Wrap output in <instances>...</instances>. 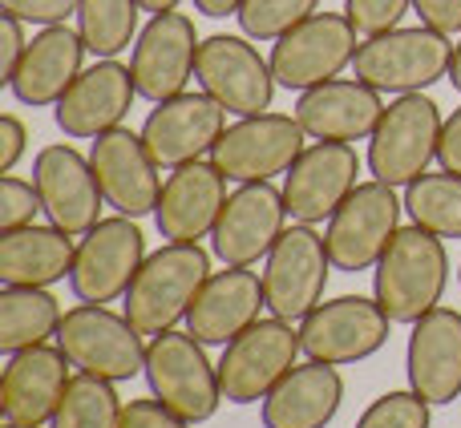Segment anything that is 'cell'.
I'll use <instances>...</instances> for the list:
<instances>
[{
    "label": "cell",
    "mask_w": 461,
    "mask_h": 428,
    "mask_svg": "<svg viewBox=\"0 0 461 428\" xmlns=\"http://www.w3.org/2000/svg\"><path fill=\"white\" fill-rule=\"evenodd\" d=\"M446 287H449L446 238H438L433 230L417 227V222H409V227H401L393 235L389 251L373 267L376 303L384 308V316L393 324H405V327H413L421 316L441 308Z\"/></svg>",
    "instance_id": "1"
},
{
    "label": "cell",
    "mask_w": 461,
    "mask_h": 428,
    "mask_svg": "<svg viewBox=\"0 0 461 428\" xmlns=\"http://www.w3.org/2000/svg\"><path fill=\"white\" fill-rule=\"evenodd\" d=\"M215 275L211 254L199 243H167L146 254L142 271L126 291V316L142 335H162L191 316L203 283Z\"/></svg>",
    "instance_id": "2"
},
{
    "label": "cell",
    "mask_w": 461,
    "mask_h": 428,
    "mask_svg": "<svg viewBox=\"0 0 461 428\" xmlns=\"http://www.w3.org/2000/svg\"><path fill=\"white\" fill-rule=\"evenodd\" d=\"M454 40L429 24L389 29L381 37H365L357 49V77L381 94H425L438 81H449Z\"/></svg>",
    "instance_id": "3"
},
{
    "label": "cell",
    "mask_w": 461,
    "mask_h": 428,
    "mask_svg": "<svg viewBox=\"0 0 461 428\" xmlns=\"http://www.w3.org/2000/svg\"><path fill=\"white\" fill-rule=\"evenodd\" d=\"M441 118L438 102L425 94H401L381 113L373 138H368V174L384 186H409L429 174V162L441 146Z\"/></svg>",
    "instance_id": "4"
},
{
    "label": "cell",
    "mask_w": 461,
    "mask_h": 428,
    "mask_svg": "<svg viewBox=\"0 0 461 428\" xmlns=\"http://www.w3.org/2000/svg\"><path fill=\"white\" fill-rule=\"evenodd\" d=\"M146 384L150 392L191 424H207L223 405L219 364L207 360V343L191 332H162L146 348Z\"/></svg>",
    "instance_id": "5"
},
{
    "label": "cell",
    "mask_w": 461,
    "mask_h": 428,
    "mask_svg": "<svg viewBox=\"0 0 461 428\" xmlns=\"http://www.w3.org/2000/svg\"><path fill=\"white\" fill-rule=\"evenodd\" d=\"M57 343L77 372L102 376L113 384L146 376L150 343H142V332L130 324V316H118L105 303H77L65 311Z\"/></svg>",
    "instance_id": "6"
},
{
    "label": "cell",
    "mask_w": 461,
    "mask_h": 428,
    "mask_svg": "<svg viewBox=\"0 0 461 428\" xmlns=\"http://www.w3.org/2000/svg\"><path fill=\"white\" fill-rule=\"evenodd\" d=\"M328 271L332 254H328L324 235L308 222H292L263 259V295H267V311L287 324H303L312 311L324 303L328 291Z\"/></svg>",
    "instance_id": "7"
},
{
    "label": "cell",
    "mask_w": 461,
    "mask_h": 428,
    "mask_svg": "<svg viewBox=\"0 0 461 428\" xmlns=\"http://www.w3.org/2000/svg\"><path fill=\"white\" fill-rule=\"evenodd\" d=\"M303 352L300 327L287 319H255L247 332L219 356V384H223V400L230 405H259L279 380L295 368Z\"/></svg>",
    "instance_id": "8"
},
{
    "label": "cell",
    "mask_w": 461,
    "mask_h": 428,
    "mask_svg": "<svg viewBox=\"0 0 461 428\" xmlns=\"http://www.w3.org/2000/svg\"><path fill=\"white\" fill-rule=\"evenodd\" d=\"M357 24L344 13H312L308 21H300L292 32L271 45V73L284 89H316L324 81L340 77L360 49Z\"/></svg>",
    "instance_id": "9"
},
{
    "label": "cell",
    "mask_w": 461,
    "mask_h": 428,
    "mask_svg": "<svg viewBox=\"0 0 461 428\" xmlns=\"http://www.w3.org/2000/svg\"><path fill=\"white\" fill-rule=\"evenodd\" d=\"M401 210H405V199H397V186H384L376 178L360 183L340 202V210L328 218L324 243L332 254V267L344 275L373 271L381 254L389 251L393 235L401 230Z\"/></svg>",
    "instance_id": "10"
},
{
    "label": "cell",
    "mask_w": 461,
    "mask_h": 428,
    "mask_svg": "<svg viewBox=\"0 0 461 428\" xmlns=\"http://www.w3.org/2000/svg\"><path fill=\"white\" fill-rule=\"evenodd\" d=\"M142 263H146V235L138 227V218H126V214L102 218L77 243V259H73L69 271L73 299L77 303L126 299Z\"/></svg>",
    "instance_id": "11"
},
{
    "label": "cell",
    "mask_w": 461,
    "mask_h": 428,
    "mask_svg": "<svg viewBox=\"0 0 461 428\" xmlns=\"http://www.w3.org/2000/svg\"><path fill=\"white\" fill-rule=\"evenodd\" d=\"M194 81L235 118L267 113L279 85L271 73V57H259L251 37H230V32H215L199 45Z\"/></svg>",
    "instance_id": "12"
},
{
    "label": "cell",
    "mask_w": 461,
    "mask_h": 428,
    "mask_svg": "<svg viewBox=\"0 0 461 428\" xmlns=\"http://www.w3.org/2000/svg\"><path fill=\"white\" fill-rule=\"evenodd\" d=\"M303 126L295 113H255L239 118L223 129V138L211 150V162L227 174V183H271L287 174L292 162L303 154Z\"/></svg>",
    "instance_id": "13"
},
{
    "label": "cell",
    "mask_w": 461,
    "mask_h": 428,
    "mask_svg": "<svg viewBox=\"0 0 461 428\" xmlns=\"http://www.w3.org/2000/svg\"><path fill=\"white\" fill-rule=\"evenodd\" d=\"M393 319L376 303V295H336V299L320 303L308 319L300 324L303 356L320 360V364H360V360L376 356L389 343Z\"/></svg>",
    "instance_id": "14"
},
{
    "label": "cell",
    "mask_w": 461,
    "mask_h": 428,
    "mask_svg": "<svg viewBox=\"0 0 461 428\" xmlns=\"http://www.w3.org/2000/svg\"><path fill=\"white\" fill-rule=\"evenodd\" d=\"M284 191L271 183H239L227 194V207L211 230V254L223 267H255L287 230Z\"/></svg>",
    "instance_id": "15"
},
{
    "label": "cell",
    "mask_w": 461,
    "mask_h": 428,
    "mask_svg": "<svg viewBox=\"0 0 461 428\" xmlns=\"http://www.w3.org/2000/svg\"><path fill=\"white\" fill-rule=\"evenodd\" d=\"M32 183H37L45 218L53 222V227H61L65 235L81 238L102 222L105 194L94 174V162L81 150H73L69 142H53L37 154V162H32Z\"/></svg>",
    "instance_id": "16"
},
{
    "label": "cell",
    "mask_w": 461,
    "mask_h": 428,
    "mask_svg": "<svg viewBox=\"0 0 461 428\" xmlns=\"http://www.w3.org/2000/svg\"><path fill=\"white\" fill-rule=\"evenodd\" d=\"M199 29L186 13L150 16V24L138 32L134 53H130L138 97L158 105L167 97L186 94V81L194 77V65H199Z\"/></svg>",
    "instance_id": "17"
},
{
    "label": "cell",
    "mask_w": 461,
    "mask_h": 428,
    "mask_svg": "<svg viewBox=\"0 0 461 428\" xmlns=\"http://www.w3.org/2000/svg\"><path fill=\"white\" fill-rule=\"evenodd\" d=\"M227 129V110L211 94H178L158 102L142 121V142L162 170L211 158L215 142Z\"/></svg>",
    "instance_id": "18"
},
{
    "label": "cell",
    "mask_w": 461,
    "mask_h": 428,
    "mask_svg": "<svg viewBox=\"0 0 461 428\" xmlns=\"http://www.w3.org/2000/svg\"><path fill=\"white\" fill-rule=\"evenodd\" d=\"M360 158L352 150V142H312L303 146V154L292 162L284 178V202L292 222H328L340 202L357 191Z\"/></svg>",
    "instance_id": "19"
},
{
    "label": "cell",
    "mask_w": 461,
    "mask_h": 428,
    "mask_svg": "<svg viewBox=\"0 0 461 428\" xmlns=\"http://www.w3.org/2000/svg\"><path fill=\"white\" fill-rule=\"evenodd\" d=\"M94 174L102 183L105 207H113V214H126V218H146V214L158 210L162 199V174L154 154L146 150L142 134L118 126L110 134L94 138Z\"/></svg>",
    "instance_id": "20"
},
{
    "label": "cell",
    "mask_w": 461,
    "mask_h": 428,
    "mask_svg": "<svg viewBox=\"0 0 461 428\" xmlns=\"http://www.w3.org/2000/svg\"><path fill=\"white\" fill-rule=\"evenodd\" d=\"M69 356L49 343H37V348H24L16 356H8L5 376H0V416L5 424L16 428H45L53 424L57 408H61V397L69 388Z\"/></svg>",
    "instance_id": "21"
},
{
    "label": "cell",
    "mask_w": 461,
    "mask_h": 428,
    "mask_svg": "<svg viewBox=\"0 0 461 428\" xmlns=\"http://www.w3.org/2000/svg\"><path fill=\"white\" fill-rule=\"evenodd\" d=\"M138 97L134 73L130 65L113 61H97L89 69H81V77L65 89V97L53 105V118L61 126L65 138L73 142H94V138L110 134L122 126V118L130 113Z\"/></svg>",
    "instance_id": "22"
},
{
    "label": "cell",
    "mask_w": 461,
    "mask_h": 428,
    "mask_svg": "<svg viewBox=\"0 0 461 428\" xmlns=\"http://www.w3.org/2000/svg\"><path fill=\"white\" fill-rule=\"evenodd\" d=\"M223 207L227 174L211 158H199L167 174L154 222H158V235L167 243H199V238H211Z\"/></svg>",
    "instance_id": "23"
},
{
    "label": "cell",
    "mask_w": 461,
    "mask_h": 428,
    "mask_svg": "<svg viewBox=\"0 0 461 428\" xmlns=\"http://www.w3.org/2000/svg\"><path fill=\"white\" fill-rule=\"evenodd\" d=\"M292 113L312 142H365L381 121L384 102L381 89L365 85L360 77H332L316 89H303Z\"/></svg>",
    "instance_id": "24"
},
{
    "label": "cell",
    "mask_w": 461,
    "mask_h": 428,
    "mask_svg": "<svg viewBox=\"0 0 461 428\" xmlns=\"http://www.w3.org/2000/svg\"><path fill=\"white\" fill-rule=\"evenodd\" d=\"M405 376L429 405H454L461 397V311L433 308L417 319L405 348Z\"/></svg>",
    "instance_id": "25"
},
{
    "label": "cell",
    "mask_w": 461,
    "mask_h": 428,
    "mask_svg": "<svg viewBox=\"0 0 461 428\" xmlns=\"http://www.w3.org/2000/svg\"><path fill=\"white\" fill-rule=\"evenodd\" d=\"M263 308H267L263 275L247 267H223L203 283L199 299L186 316V332L207 348H227L239 332H247L259 319Z\"/></svg>",
    "instance_id": "26"
},
{
    "label": "cell",
    "mask_w": 461,
    "mask_h": 428,
    "mask_svg": "<svg viewBox=\"0 0 461 428\" xmlns=\"http://www.w3.org/2000/svg\"><path fill=\"white\" fill-rule=\"evenodd\" d=\"M86 53L89 49L77 29H69V24H49V29H41L37 37L29 40L13 81H8V94L21 105H32V110L57 105L65 97V89L81 77Z\"/></svg>",
    "instance_id": "27"
},
{
    "label": "cell",
    "mask_w": 461,
    "mask_h": 428,
    "mask_svg": "<svg viewBox=\"0 0 461 428\" xmlns=\"http://www.w3.org/2000/svg\"><path fill=\"white\" fill-rule=\"evenodd\" d=\"M344 405V376L336 364H295L263 397V428H328Z\"/></svg>",
    "instance_id": "28"
},
{
    "label": "cell",
    "mask_w": 461,
    "mask_h": 428,
    "mask_svg": "<svg viewBox=\"0 0 461 428\" xmlns=\"http://www.w3.org/2000/svg\"><path fill=\"white\" fill-rule=\"evenodd\" d=\"M77 243L61 227H29L0 235V283L5 287H53L69 279Z\"/></svg>",
    "instance_id": "29"
},
{
    "label": "cell",
    "mask_w": 461,
    "mask_h": 428,
    "mask_svg": "<svg viewBox=\"0 0 461 428\" xmlns=\"http://www.w3.org/2000/svg\"><path fill=\"white\" fill-rule=\"evenodd\" d=\"M61 319L65 311L49 295V287H5L0 291V352L16 356L24 348H37L61 332Z\"/></svg>",
    "instance_id": "30"
},
{
    "label": "cell",
    "mask_w": 461,
    "mask_h": 428,
    "mask_svg": "<svg viewBox=\"0 0 461 428\" xmlns=\"http://www.w3.org/2000/svg\"><path fill=\"white\" fill-rule=\"evenodd\" d=\"M138 0H77V32L97 61H113L138 40Z\"/></svg>",
    "instance_id": "31"
},
{
    "label": "cell",
    "mask_w": 461,
    "mask_h": 428,
    "mask_svg": "<svg viewBox=\"0 0 461 428\" xmlns=\"http://www.w3.org/2000/svg\"><path fill=\"white\" fill-rule=\"evenodd\" d=\"M405 210L438 238H461V174H421L405 186Z\"/></svg>",
    "instance_id": "32"
},
{
    "label": "cell",
    "mask_w": 461,
    "mask_h": 428,
    "mask_svg": "<svg viewBox=\"0 0 461 428\" xmlns=\"http://www.w3.org/2000/svg\"><path fill=\"white\" fill-rule=\"evenodd\" d=\"M122 413H126V405L113 392V380L77 372L49 428H122Z\"/></svg>",
    "instance_id": "33"
},
{
    "label": "cell",
    "mask_w": 461,
    "mask_h": 428,
    "mask_svg": "<svg viewBox=\"0 0 461 428\" xmlns=\"http://www.w3.org/2000/svg\"><path fill=\"white\" fill-rule=\"evenodd\" d=\"M320 13V0H243L235 13L243 37L251 40H271L276 45L284 32H292L300 21Z\"/></svg>",
    "instance_id": "34"
},
{
    "label": "cell",
    "mask_w": 461,
    "mask_h": 428,
    "mask_svg": "<svg viewBox=\"0 0 461 428\" xmlns=\"http://www.w3.org/2000/svg\"><path fill=\"white\" fill-rule=\"evenodd\" d=\"M429 400H421L413 388L405 392H384L360 413L357 428H429Z\"/></svg>",
    "instance_id": "35"
},
{
    "label": "cell",
    "mask_w": 461,
    "mask_h": 428,
    "mask_svg": "<svg viewBox=\"0 0 461 428\" xmlns=\"http://www.w3.org/2000/svg\"><path fill=\"white\" fill-rule=\"evenodd\" d=\"M413 8V0H344V16L357 24L360 37H381L401 29V16Z\"/></svg>",
    "instance_id": "36"
},
{
    "label": "cell",
    "mask_w": 461,
    "mask_h": 428,
    "mask_svg": "<svg viewBox=\"0 0 461 428\" xmlns=\"http://www.w3.org/2000/svg\"><path fill=\"white\" fill-rule=\"evenodd\" d=\"M41 207V194H37V183H24L16 174H5L0 178V230H21L37 218Z\"/></svg>",
    "instance_id": "37"
},
{
    "label": "cell",
    "mask_w": 461,
    "mask_h": 428,
    "mask_svg": "<svg viewBox=\"0 0 461 428\" xmlns=\"http://www.w3.org/2000/svg\"><path fill=\"white\" fill-rule=\"evenodd\" d=\"M0 13L49 29V24H65L69 16H77V0H0Z\"/></svg>",
    "instance_id": "38"
},
{
    "label": "cell",
    "mask_w": 461,
    "mask_h": 428,
    "mask_svg": "<svg viewBox=\"0 0 461 428\" xmlns=\"http://www.w3.org/2000/svg\"><path fill=\"white\" fill-rule=\"evenodd\" d=\"M122 428H194L191 421H183L178 413H170L158 397L150 400H130L122 413Z\"/></svg>",
    "instance_id": "39"
},
{
    "label": "cell",
    "mask_w": 461,
    "mask_h": 428,
    "mask_svg": "<svg viewBox=\"0 0 461 428\" xmlns=\"http://www.w3.org/2000/svg\"><path fill=\"white\" fill-rule=\"evenodd\" d=\"M24 49H29V37H24V21H16V16L0 13V81H13L16 65H21Z\"/></svg>",
    "instance_id": "40"
},
{
    "label": "cell",
    "mask_w": 461,
    "mask_h": 428,
    "mask_svg": "<svg viewBox=\"0 0 461 428\" xmlns=\"http://www.w3.org/2000/svg\"><path fill=\"white\" fill-rule=\"evenodd\" d=\"M24 150H29V129H24V121L16 113H5L0 118V174H13L16 162L24 158Z\"/></svg>",
    "instance_id": "41"
},
{
    "label": "cell",
    "mask_w": 461,
    "mask_h": 428,
    "mask_svg": "<svg viewBox=\"0 0 461 428\" xmlns=\"http://www.w3.org/2000/svg\"><path fill=\"white\" fill-rule=\"evenodd\" d=\"M413 13L421 16V24L454 37L461 32V0H413Z\"/></svg>",
    "instance_id": "42"
},
{
    "label": "cell",
    "mask_w": 461,
    "mask_h": 428,
    "mask_svg": "<svg viewBox=\"0 0 461 428\" xmlns=\"http://www.w3.org/2000/svg\"><path fill=\"white\" fill-rule=\"evenodd\" d=\"M438 162H441V170H449V174H461V105L446 118V126H441Z\"/></svg>",
    "instance_id": "43"
},
{
    "label": "cell",
    "mask_w": 461,
    "mask_h": 428,
    "mask_svg": "<svg viewBox=\"0 0 461 428\" xmlns=\"http://www.w3.org/2000/svg\"><path fill=\"white\" fill-rule=\"evenodd\" d=\"M239 4L243 0H194V8H199L203 16H211V21H223V16H235Z\"/></svg>",
    "instance_id": "44"
},
{
    "label": "cell",
    "mask_w": 461,
    "mask_h": 428,
    "mask_svg": "<svg viewBox=\"0 0 461 428\" xmlns=\"http://www.w3.org/2000/svg\"><path fill=\"white\" fill-rule=\"evenodd\" d=\"M142 4V13H150V16H158V13H175L183 0H138Z\"/></svg>",
    "instance_id": "45"
},
{
    "label": "cell",
    "mask_w": 461,
    "mask_h": 428,
    "mask_svg": "<svg viewBox=\"0 0 461 428\" xmlns=\"http://www.w3.org/2000/svg\"><path fill=\"white\" fill-rule=\"evenodd\" d=\"M449 81H454V89L461 94V40L454 45V65H449Z\"/></svg>",
    "instance_id": "46"
},
{
    "label": "cell",
    "mask_w": 461,
    "mask_h": 428,
    "mask_svg": "<svg viewBox=\"0 0 461 428\" xmlns=\"http://www.w3.org/2000/svg\"><path fill=\"white\" fill-rule=\"evenodd\" d=\"M457 283H461V267H457Z\"/></svg>",
    "instance_id": "47"
},
{
    "label": "cell",
    "mask_w": 461,
    "mask_h": 428,
    "mask_svg": "<svg viewBox=\"0 0 461 428\" xmlns=\"http://www.w3.org/2000/svg\"><path fill=\"white\" fill-rule=\"evenodd\" d=\"M5 428H16V424H5Z\"/></svg>",
    "instance_id": "48"
}]
</instances>
